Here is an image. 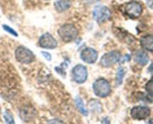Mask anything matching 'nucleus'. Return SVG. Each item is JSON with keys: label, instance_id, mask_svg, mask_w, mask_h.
Returning <instances> with one entry per match:
<instances>
[{"label": "nucleus", "instance_id": "393cba45", "mask_svg": "<svg viewBox=\"0 0 153 124\" xmlns=\"http://www.w3.org/2000/svg\"><path fill=\"white\" fill-rule=\"evenodd\" d=\"M46 1H49V0H46Z\"/></svg>", "mask_w": 153, "mask_h": 124}, {"label": "nucleus", "instance_id": "f03ea898", "mask_svg": "<svg viewBox=\"0 0 153 124\" xmlns=\"http://www.w3.org/2000/svg\"><path fill=\"white\" fill-rule=\"evenodd\" d=\"M93 88L94 94L97 97L104 98L107 96L110 95L111 92V87H110V83L104 79H98L95 82L93 83Z\"/></svg>", "mask_w": 153, "mask_h": 124}, {"label": "nucleus", "instance_id": "2eb2a0df", "mask_svg": "<svg viewBox=\"0 0 153 124\" xmlns=\"http://www.w3.org/2000/svg\"><path fill=\"white\" fill-rule=\"evenodd\" d=\"M125 74H126V70L123 68L120 67L117 70V77H116V84L117 85H120V84L123 83V77L125 76Z\"/></svg>", "mask_w": 153, "mask_h": 124}, {"label": "nucleus", "instance_id": "ddd939ff", "mask_svg": "<svg viewBox=\"0 0 153 124\" xmlns=\"http://www.w3.org/2000/svg\"><path fill=\"white\" fill-rule=\"evenodd\" d=\"M134 60L139 65H142V66H145V65H147L149 61L148 55L144 51L138 50L135 54Z\"/></svg>", "mask_w": 153, "mask_h": 124}, {"label": "nucleus", "instance_id": "f8f14e48", "mask_svg": "<svg viewBox=\"0 0 153 124\" xmlns=\"http://www.w3.org/2000/svg\"><path fill=\"white\" fill-rule=\"evenodd\" d=\"M140 45L142 48L149 52H153V35L149 34L140 39Z\"/></svg>", "mask_w": 153, "mask_h": 124}, {"label": "nucleus", "instance_id": "b1692460", "mask_svg": "<svg viewBox=\"0 0 153 124\" xmlns=\"http://www.w3.org/2000/svg\"><path fill=\"white\" fill-rule=\"evenodd\" d=\"M130 59H131V57L129 56L128 55H126V58H124V61H128Z\"/></svg>", "mask_w": 153, "mask_h": 124}, {"label": "nucleus", "instance_id": "4468645a", "mask_svg": "<svg viewBox=\"0 0 153 124\" xmlns=\"http://www.w3.org/2000/svg\"><path fill=\"white\" fill-rule=\"evenodd\" d=\"M75 103H76V107H77V109H79V111H80V113H81L83 115H84V116H87L88 111H87V109H86V107H85L82 99L80 98V97H77L76 98V100H75Z\"/></svg>", "mask_w": 153, "mask_h": 124}, {"label": "nucleus", "instance_id": "20e7f679", "mask_svg": "<svg viewBox=\"0 0 153 124\" xmlns=\"http://www.w3.org/2000/svg\"><path fill=\"white\" fill-rule=\"evenodd\" d=\"M93 18L98 24L104 23L109 20L111 16V11L104 5H97L92 12Z\"/></svg>", "mask_w": 153, "mask_h": 124}, {"label": "nucleus", "instance_id": "423d86ee", "mask_svg": "<svg viewBox=\"0 0 153 124\" xmlns=\"http://www.w3.org/2000/svg\"><path fill=\"white\" fill-rule=\"evenodd\" d=\"M143 12V7L140 2L132 1L128 2L125 7V13L131 19H136L141 15Z\"/></svg>", "mask_w": 153, "mask_h": 124}, {"label": "nucleus", "instance_id": "9b49d317", "mask_svg": "<svg viewBox=\"0 0 153 124\" xmlns=\"http://www.w3.org/2000/svg\"><path fill=\"white\" fill-rule=\"evenodd\" d=\"M73 0H56L54 7L56 11L62 13L70 8Z\"/></svg>", "mask_w": 153, "mask_h": 124}, {"label": "nucleus", "instance_id": "0eeeda50", "mask_svg": "<svg viewBox=\"0 0 153 124\" xmlns=\"http://www.w3.org/2000/svg\"><path fill=\"white\" fill-rule=\"evenodd\" d=\"M88 77L87 69L86 67L81 65L75 66L72 70V78L75 82L83 84L86 81Z\"/></svg>", "mask_w": 153, "mask_h": 124}, {"label": "nucleus", "instance_id": "39448f33", "mask_svg": "<svg viewBox=\"0 0 153 124\" xmlns=\"http://www.w3.org/2000/svg\"><path fill=\"white\" fill-rule=\"evenodd\" d=\"M121 58V54L119 51H112L104 54L101 58L100 63L104 68H110L119 62Z\"/></svg>", "mask_w": 153, "mask_h": 124}, {"label": "nucleus", "instance_id": "aec40b11", "mask_svg": "<svg viewBox=\"0 0 153 124\" xmlns=\"http://www.w3.org/2000/svg\"><path fill=\"white\" fill-rule=\"evenodd\" d=\"M42 55H43V56L46 58L47 61H51V59H52V57H51V54H50L49 52H42Z\"/></svg>", "mask_w": 153, "mask_h": 124}, {"label": "nucleus", "instance_id": "a211bd4d", "mask_svg": "<svg viewBox=\"0 0 153 124\" xmlns=\"http://www.w3.org/2000/svg\"><path fill=\"white\" fill-rule=\"evenodd\" d=\"M2 28H3V29L5 32H8L9 34H12V35L15 36V37H17V36H18V34L17 33V32H15V30H14L12 28L8 26V25H3V26H2Z\"/></svg>", "mask_w": 153, "mask_h": 124}, {"label": "nucleus", "instance_id": "6ab92c4d", "mask_svg": "<svg viewBox=\"0 0 153 124\" xmlns=\"http://www.w3.org/2000/svg\"><path fill=\"white\" fill-rule=\"evenodd\" d=\"M55 70L58 73H59L60 75L62 76L63 77H65V70L62 69V68H60V67L59 68V67H56Z\"/></svg>", "mask_w": 153, "mask_h": 124}, {"label": "nucleus", "instance_id": "5701e85b", "mask_svg": "<svg viewBox=\"0 0 153 124\" xmlns=\"http://www.w3.org/2000/svg\"><path fill=\"white\" fill-rule=\"evenodd\" d=\"M149 72L153 76V62L151 64V65L149 66Z\"/></svg>", "mask_w": 153, "mask_h": 124}, {"label": "nucleus", "instance_id": "9d476101", "mask_svg": "<svg viewBox=\"0 0 153 124\" xmlns=\"http://www.w3.org/2000/svg\"><path fill=\"white\" fill-rule=\"evenodd\" d=\"M80 58L87 64H94L98 59V52L92 48H86L80 53Z\"/></svg>", "mask_w": 153, "mask_h": 124}, {"label": "nucleus", "instance_id": "4be33fe9", "mask_svg": "<svg viewBox=\"0 0 153 124\" xmlns=\"http://www.w3.org/2000/svg\"><path fill=\"white\" fill-rule=\"evenodd\" d=\"M147 4L150 8L153 9V0H147Z\"/></svg>", "mask_w": 153, "mask_h": 124}, {"label": "nucleus", "instance_id": "dca6fc26", "mask_svg": "<svg viewBox=\"0 0 153 124\" xmlns=\"http://www.w3.org/2000/svg\"><path fill=\"white\" fill-rule=\"evenodd\" d=\"M3 117H4V120H5V122H6L7 123H9V124L14 123V117H13L12 114H11L8 111H5V112H4Z\"/></svg>", "mask_w": 153, "mask_h": 124}, {"label": "nucleus", "instance_id": "f257e3e1", "mask_svg": "<svg viewBox=\"0 0 153 124\" xmlns=\"http://www.w3.org/2000/svg\"><path fill=\"white\" fill-rule=\"evenodd\" d=\"M58 34L62 40L65 43L73 41L78 34V30L74 25L65 24L59 28Z\"/></svg>", "mask_w": 153, "mask_h": 124}, {"label": "nucleus", "instance_id": "7ed1b4c3", "mask_svg": "<svg viewBox=\"0 0 153 124\" xmlns=\"http://www.w3.org/2000/svg\"><path fill=\"white\" fill-rule=\"evenodd\" d=\"M15 57L17 61L21 64H24V65L32 63L35 58L33 52L30 49H27L24 46H19L16 49Z\"/></svg>", "mask_w": 153, "mask_h": 124}, {"label": "nucleus", "instance_id": "1a4fd4ad", "mask_svg": "<svg viewBox=\"0 0 153 124\" xmlns=\"http://www.w3.org/2000/svg\"><path fill=\"white\" fill-rule=\"evenodd\" d=\"M150 114V109L145 106H136L131 111V115L134 120H145Z\"/></svg>", "mask_w": 153, "mask_h": 124}, {"label": "nucleus", "instance_id": "412c9836", "mask_svg": "<svg viewBox=\"0 0 153 124\" xmlns=\"http://www.w3.org/2000/svg\"><path fill=\"white\" fill-rule=\"evenodd\" d=\"M86 3H89V4H92V3H95V2H98L100 0H83Z\"/></svg>", "mask_w": 153, "mask_h": 124}, {"label": "nucleus", "instance_id": "f3484780", "mask_svg": "<svg viewBox=\"0 0 153 124\" xmlns=\"http://www.w3.org/2000/svg\"><path fill=\"white\" fill-rule=\"evenodd\" d=\"M145 88L149 95L150 97H153V79H152L151 80H149V81L146 83Z\"/></svg>", "mask_w": 153, "mask_h": 124}, {"label": "nucleus", "instance_id": "6e6552de", "mask_svg": "<svg viewBox=\"0 0 153 124\" xmlns=\"http://www.w3.org/2000/svg\"><path fill=\"white\" fill-rule=\"evenodd\" d=\"M39 46L45 49H55L57 46V41L50 33H45L41 36L38 40Z\"/></svg>", "mask_w": 153, "mask_h": 124}]
</instances>
